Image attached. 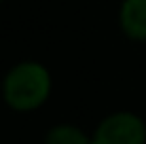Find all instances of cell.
Returning <instances> with one entry per match:
<instances>
[{
	"label": "cell",
	"instance_id": "4",
	"mask_svg": "<svg viewBox=\"0 0 146 144\" xmlns=\"http://www.w3.org/2000/svg\"><path fill=\"white\" fill-rule=\"evenodd\" d=\"M44 144H89L87 136L72 125H57L44 138Z\"/></svg>",
	"mask_w": 146,
	"mask_h": 144
},
{
	"label": "cell",
	"instance_id": "2",
	"mask_svg": "<svg viewBox=\"0 0 146 144\" xmlns=\"http://www.w3.org/2000/svg\"><path fill=\"white\" fill-rule=\"evenodd\" d=\"M146 127L131 112H117L104 119L95 131L93 144H144Z\"/></svg>",
	"mask_w": 146,
	"mask_h": 144
},
{
	"label": "cell",
	"instance_id": "1",
	"mask_svg": "<svg viewBox=\"0 0 146 144\" xmlns=\"http://www.w3.org/2000/svg\"><path fill=\"white\" fill-rule=\"evenodd\" d=\"M51 78L44 66L36 62H26L15 66L7 74L2 85L4 100L15 110H34L49 98Z\"/></svg>",
	"mask_w": 146,
	"mask_h": 144
},
{
	"label": "cell",
	"instance_id": "3",
	"mask_svg": "<svg viewBox=\"0 0 146 144\" xmlns=\"http://www.w3.org/2000/svg\"><path fill=\"white\" fill-rule=\"evenodd\" d=\"M121 26L135 40H146V0H125L121 7Z\"/></svg>",
	"mask_w": 146,
	"mask_h": 144
}]
</instances>
